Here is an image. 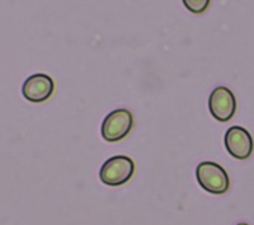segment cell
Masks as SVG:
<instances>
[{
  "mask_svg": "<svg viewBox=\"0 0 254 225\" xmlns=\"http://www.w3.org/2000/svg\"><path fill=\"white\" fill-rule=\"evenodd\" d=\"M135 172V163L131 158L125 155H116L104 162L99 170V178L104 185L122 186L130 181Z\"/></svg>",
  "mask_w": 254,
  "mask_h": 225,
  "instance_id": "obj_1",
  "label": "cell"
},
{
  "mask_svg": "<svg viewBox=\"0 0 254 225\" xmlns=\"http://www.w3.org/2000/svg\"><path fill=\"white\" fill-rule=\"evenodd\" d=\"M197 181L210 194L222 195L229 190L230 181L226 170L214 162H202L197 165Z\"/></svg>",
  "mask_w": 254,
  "mask_h": 225,
  "instance_id": "obj_2",
  "label": "cell"
},
{
  "mask_svg": "<svg viewBox=\"0 0 254 225\" xmlns=\"http://www.w3.org/2000/svg\"><path fill=\"white\" fill-rule=\"evenodd\" d=\"M238 225H248V224H246V223H240V224H238Z\"/></svg>",
  "mask_w": 254,
  "mask_h": 225,
  "instance_id": "obj_8",
  "label": "cell"
},
{
  "mask_svg": "<svg viewBox=\"0 0 254 225\" xmlns=\"http://www.w3.org/2000/svg\"><path fill=\"white\" fill-rule=\"evenodd\" d=\"M55 90V83L51 76L42 73L31 75L23 84L22 93L24 98L32 103H42L47 101Z\"/></svg>",
  "mask_w": 254,
  "mask_h": 225,
  "instance_id": "obj_6",
  "label": "cell"
},
{
  "mask_svg": "<svg viewBox=\"0 0 254 225\" xmlns=\"http://www.w3.org/2000/svg\"><path fill=\"white\" fill-rule=\"evenodd\" d=\"M211 115L220 122H228L237 111V99L234 93L226 87H217L212 90L208 99Z\"/></svg>",
  "mask_w": 254,
  "mask_h": 225,
  "instance_id": "obj_4",
  "label": "cell"
},
{
  "mask_svg": "<svg viewBox=\"0 0 254 225\" xmlns=\"http://www.w3.org/2000/svg\"><path fill=\"white\" fill-rule=\"evenodd\" d=\"M225 147L231 156L244 160L253 153V138L244 127L233 126L225 134Z\"/></svg>",
  "mask_w": 254,
  "mask_h": 225,
  "instance_id": "obj_5",
  "label": "cell"
},
{
  "mask_svg": "<svg viewBox=\"0 0 254 225\" xmlns=\"http://www.w3.org/2000/svg\"><path fill=\"white\" fill-rule=\"evenodd\" d=\"M211 0H183L186 8L194 14H201L208 8Z\"/></svg>",
  "mask_w": 254,
  "mask_h": 225,
  "instance_id": "obj_7",
  "label": "cell"
},
{
  "mask_svg": "<svg viewBox=\"0 0 254 225\" xmlns=\"http://www.w3.org/2000/svg\"><path fill=\"white\" fill-rule=\"evenodd\" d=\"M133 117L128 110H115L104 119L102 124V136L106 142L116 143L126 138L132 130Z\"/></svg>",
  "mask_w": 254,
  "mask_h": 225,
  "instance_id": "obj_3",
  "label": "cell"
}]
</instances>
